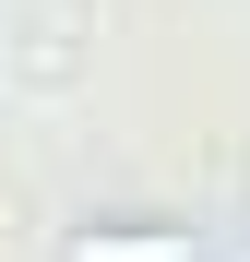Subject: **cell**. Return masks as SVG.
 <instances>
[{
  "label": "cell",
  "mask_w": 250,
  "mask_h": 262,
  "mask_svg": "<svg viewBox=\"0 0 250 262\" xmlns=\"http://www.w3.org/2000/svg\"><path fill=\"white\" fill-rule=\"evenodd\" d=\"M60 262H202V238L167 227V214H83L60 238Z\"/></svg>",
  "instance_id": "obj_1"
}]
</instances>
